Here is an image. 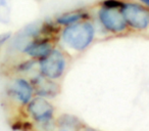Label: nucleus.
I'll return each instance as SVG.
<instances>
[{
  "mask_svg": "<svg viewBox=\"0 0 149 131\" xmlns=\"http://www.w3.org/2000/svg\"><path fill=\"white\" fill-rule=\"evenodd\" d=\"M68 55L57 45L42 60H38V72L54 81L61 79L68 69Z\"/></svg>",
  "mask_w": 149,
  "mask_h": 131,
  "instance_id": "obj_3",
  "label": "nucleus"
},
{
  "mask_svg": "<svg viewBox=\"0 0 149 131\" xmlns=\"http://www.w3.org/2000/svg\"><path fill=\"white\" fill-rule=\"evenodd\" d=\"M95 17L100 27L108 34L124 35L130 31L120 8H108L98 5Z\"/></svg>",
  "mask_w": 149,
  "mask_h": 131,
  "instance_id": "obj_4",
  "label": "nucleus"
},
{
  "mask_svg": "<svg viewBox=\"0 0 149 131\" xmlns=\"http://www.w3.org/2000/svg\"><path fill=\"white\" fill-rule=\"evenodd\" d=\"M139 1H140V2H142L143 4H144L145 6L149 9V0H139Z\"/></svg>",
  "mask_w": 149,
  "mask_h": 131,
  "instance_id": "obj_14",
  "label": "nucleus"
},
{
  "mask_svg": "<svg viewBox=\"0 0 149 131\" xmlns=\"http://www.w3.org/2000/svg\"><path fill=\"white\" fill-rule=\"evenodd\" d=\"M7 94L13 100L21 106H27L34 97L35 92L30 80L23 77L13 80L7 88Z\"/></svg>",
  "mask_w": 149,
  "mask_h": 131,
  "instance_id": "obj_7",
  "label": "nucleus"
},
{
  "mask_svg": "<svg viewBox=\"0 0 149 131\" xmlns=\"http://www.w3.org/2000/svg\"><path fill=\"white\" fill-rule=\"evenodd\" d=\"M120 11L129 30L135 32L149 30V9L139 0H124Z\"/></svg>",
  "mask_w": 149,
  "mask_h": 131,
  "instance_id": "obj_2",
  "label": "nucleus"
},
{
  "mask_svg": "<svg viewBox=\"0 0 149 131\" xmlns=\"http://www.w3.org/2000/svg\"><path fill=\"white\" fill-rule=\"evenodd\" d=\"M11 36H13V34H11L10 32L0 34V47H1L2 45H4L7 41H9L10 38H11Z\"/></svg>",
  "mask_w": 149,
  "mask_h": 131,
  "instance_id": "obj_13",
  "label": "nucleus"
},
{
  "mask_svg": "<svg viewBox=\"0 0 149 131\" xmlns=\"http://www.w3.org/2000/svg\"><path fill=\"white\" fill-rule=\"evenodd\" d=\"M82 131H96V130H94V129H92V128H89V127H85V126H83L82 127V129H81Z\"/></svg>",
  "mask_w": 149,
  "mask_h": 131,
  "instance_id": "obj_15",
  "label": "nucleus"
},
{
  "mask_svg": "<svg viewBox=\"0 0 149 131\" xmlns=\"http://www.w3.org/2000/svg\"><path fill=\"white\" fill-rule=\"evenodd\" d=\"M124 0H101L98 5L103 7H108V8H120L123 5Z\"/></svg>",
  "mask_w": 149,
  "mask_h": 131,
  "instance_id": "obj_12",
  "label": "nucleus"
},
{
  "mask_svg": "<svg viewBox=\"0 0 149 131\" xmlns=\"http://www.w3.org/2000/svg\"><path fill=\"white\" fill-rule=\"evenodd\" d=\"M96 26L92 19L60 28L57 36L60 48L65 51L81 53L93 44L96 37Z\"/></svg>",
  "mask_w": 149,
  "mask_h": 131,
  "instance_id": "obj_1",
  "label": "nucleus"
},
{
  "mask_svg": "<svg viewBox=\"0 0 149 131\" xmlns=\"http://www.w3.org/2000/svg\"><path fill=\"white\" fill-rule=\"evenodd\" d=\"M26 112L35 125L44 124L55 120L54 106L47 98L41 96H34L26 106Z\"/></svg>",
  "mask_w": 149,
  "mask_h": 131,
  "instance_id": "obj_5",
  "label": "nucleus"
},
{
  "mask_svg": "<svg viewBox=\"0 0 149 131\" xmlns=\"http://www.w3.org/2000/svg\"><path fill=\"white\" fill-rule=\"evenodd\" d=\"M55 131H74V130H70V129H63V128H59L58 130H55Z\"/></svg>",
  "mask_w": 149,
  "mask_h": 131,
  "instance_id": "obj_16",
  "label": "nucleus"
},
{
  "mask_svg": "<svg viewBox=\"0 0 149 131\" xmlns=\"http://www.w3.org/2000/svg\"><path fill=\"white\" fill-rule=\"evenodd\" d=\"M56 39L46 36H36L28 40L22 48V52L29 58L40 60L47 56L56 46Z\"/></svg>",
  "mask_w": 149,
  "mask_h": 131,
  "instance_id": "obj_6",
  "label": "nucleus"
},
{
  "mask_svg": "<svg viewBox=\"0 0 149 131\" xmlns=\"http://www.w3.org/2000/svg\"><path fill=\"white\" fill-rule=\"evenodd\" d=\"M56 125L58 128L70 129L74 131H80L82 127L84 126L81 123V121L77 117L72 115H62L56 120Z\"/></svg>",
  "mask_w": 149,
  "mask_h": 131,
  "instance_id": "obj_10",
  "label": "nucleus"
},
{
  "mask_svg": "<svg viewBox=\"0 0 149 131\" xmlns=\"http://www.w3.org/2000/svg\"><path fill=\"white\" fill-rule=\"evenodd\" d=\"M92 19L91 13L87 8H74L57 15L54 18V22L60 28L79 23L84 20Z\"/></svg>",
  "mask_w": 149,
  "mask_h": 131,
  "instance_id": "obj_9",
  "label": "nucleus"
},
{
  "mask_svg": "<svg viewBox=\"0 0 149 131\" xmlns=\"http://www.w3.org/2000/svg\"><path fill=\"white\" fill-rule=\"evenodd\" d=\"M35 95L45 98H53L60 92V86L56 81L45 77L38 72L30 79Z\"/></svg>",
  "mask_w": 149,
  "mask_h": 131,
  "instance_id": "obj_8",
  "label": "nucleus"
},
{
  "mask_svg": "<svg viewBox=\"0 0 149 131\" xmlns=\"http://www.w3.org/2000/svg\"><path fill=\"white\" fill-rule=\"evenodd\" d=\"M36 67L38 68V60H33V58H28V60H23V62H19L15 69H17V72H19V73L26 74V73H30Z\"/></svg>",
  "mask_w": 149,
  "mask_h": 131,
  "instance_id": "obj_11",
  "label": "nucleus"
}]
</instances>
